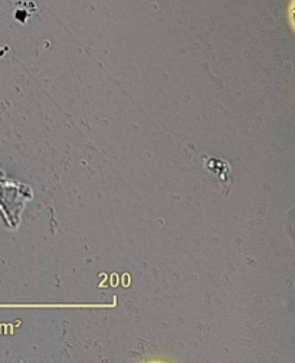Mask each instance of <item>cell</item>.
<instances>
[{
  "label": "cell",
  "instance_id": "6da1fadb",
  "mask_svg": "<svg viewBox=\"0 0 295 363\" xmlns=\"http://www.w3.org/2000/svg\"><path fill=\"white\" fill-rule=\"evenodd\" d=\"M294 18H295V11H294Z\"/></svg>",
  "mask_w": 295,
  "mask_h": 363
}]
</instances>
